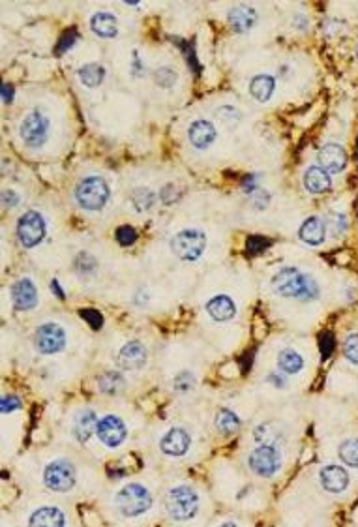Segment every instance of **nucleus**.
<instances>
[{"label": "nucleus", "mask_w": 358, "mask_h": 527, "mask_svg": "<svg viewBox=\"0 0 358 527\" xmlns=\"http://www.w3.org/2000/svg\"><path fill=\"white\" fill-rule=\"evenodd\" d=\"M131 203L136 206V211L139 212H147L150 211L156 203V195L147 190V188H137L136 192L131 194Z\"/></svg>", "instance_id": "obj_31"}, {"label": "nucleus", "mask_w": 358, "mask_h": 527, "mask_svg": "<svg viewBox=\"0 0 358 527\" xmlns=\"http://www.w3.org/2000/svg\"><path fill=\"white\" fill-rule=\"evenodd\" d=\"M29 524L36 527H62L66 526V516L57 507H43L30 514Z\"/></svg>", "instance_id": "obj_23"}, {"label": "nucleus", "mask_w": 358, "mask_h": 527, "mask_svg": "<svg viewBox=\"0 0 358 527\" xmlns=\"http://www.w3.org/2000/svg\"><path fill=\"white\" fill-rule=\"evenodd\" d=\"M176 71L175 70H171V68H158V70L154 71V81L158 83L159 87H165V88H171L173 85L176 83Z\"/></svg>", "instance_id": "obj_33"}, {"label": "nucleus", "mask_w": 358, "mask_h": 527, "mask_svg": "<svg viewBox=\"0 0 358 527\" xmlns=\"http://www.w3.org/2000/svg\"><path fill=\"white\" fill-rule=\"evenodd\" d=\"M319 481L329 493H341L349 486V473L341 465H324L319 473Z\"/></svg>", "instance_id": "obj_17"}, {"label": "nucleus", "mask_w": 358, "mask_h": 527, "mask_svg": "<svg viewBox=\"0 0 358 527\" xmlns=\"http://www.w3.org/2000/svg\"><path fill=\"white\" fill-rule=\"evenodd\" d=\"M115 505L126 518H137L152 507V496L143 484H128L115 496Z\"/></svg>", "instance_id": "obj_4"}, {"label": "nucleus", "mask_w": 358, "mask_h": 527, "mask_svg": "<svg viewBox=\"0 0 358 527\" xmlns=\"http://www.w3.org/2000/svg\"><path fill=\"white\" fill-rule=\"evenodd\" d=\"M81 317L90 325V327L94 328V330L101 328V325H103V316H101L98 310H94V308H83Z\"/></svg>", "instance_id": "obj_36"}, {"label": "nucleus", "mask_w": 358, "mask_h": 527, "mask_svg": "<svg viewBox=\"0 0 358 527\" xmlns=\"http://www.w3.org/2000/svg\"><path fill=\"white\" fill-rule=\"evenodd\" d=\"M216 137H217V132L210 120L199 118V120H194V122L189 124L188 139H189V143L194 145V148H197V150H206L208 147H212V145H214V141H216Z\"/></svg>", "instance_id": "obj_16"}, {"label": "nucleus", "mask_w": 358, "mask_h": 527, "mask_svg": "<svg viewBox=\"0 0 358 527\" xmlns=\"http://www.w3.org/2000/svg\"><path fill=\"white\" fill-rule=\"evenodd\" d=\"M319 346H321L323 358L330 357V355H332V351H334V334H332V332L321 334V342H319Z\"/></svg>", "instance_id": "obj_38"}, {"label": "nucleus", "mask_w": 358, "mask_h": 527, "mask_svg": "<svg viewBox=\"0 0 358 527\" xmlns=\"http://www.w3.org/2000/svg\"><path fill=\"white\" fill-rule=\"evenodd\" d=\"M115 234H117V242L120 246H131L137 241V231L131 225H120Z\"/></svg>", "instance_id": "obj_35"}, {"label": "nucleus", "mask_w": 358, "mask_h": 527, "mask_svg": "<svg viewBox=\"0 0 358 527\" xmlns=\"http://www.w3.org/2000/svg\"><path fill=\"white\" fill-rule=\"evenodd\" d=\"M90 29L100 38H115L118 34V21L113 13L98 12L90 19Z\"/></svg>", "instance_id": "obj_25"}, {"label": "nucleus", "mask_w": 358, "mask_h": 527, "mask_svg": "<svg viewBox=\"0 0 358 527\" xmlns=\"http://www.w3.org/2000/svg\"><path fill=\"white\" fill-rule=\"evenodd\" d=\"M98 428V416L92 409H83L73 416V424H71V434L79 443H87L92 434H96Z\"/></svg>", "instance_id": "obj_18"}, {"label": "nucleus", "mask_w": 358, "mask_h": 527, "mask_svg": "<svg viewBox=\"0 0 358 527\" xmlns=\"http://www.w3.org/2000/svg\"><path fill=\"white\" fill-rule=\"evenodd\" d=\"M319 164L330 175H338V173L345 169L347 165L345 148L338 145V143H327L319 150Z\"/></svg>", "instance_id": "obj_15"}, {"label": "nucleus", "mask_w": 358, "mask_h": 527, "mask_svg": "<svg viewBox=\"0 0 358 527\" xmlns=\"http://www.w3.org/2000/svg\"><path fill=\"white\" fill-rule=\"evenodd\" d=\"M131 73L137 77H141L145 73V66L139 59V53H134V57H131Z\"/></svg>", "instance_id": "obj_42"}, {"label": "nucleus", "mask_w": 358, "mask_h": 527, "mask_svg": "<svg viewBox=\"0 0 358 527\" xmlns=\"http://www.w3.org/2000/svg\"><path fill=\"white\" fill-rule=\"evenodd\" d=\"M195 383H197L195 375L192 374V372H188V370L180 372V374L175 377V381H173L176 393H189V391H194Z\"/></svg>", "instance_id": "obj_32"}, {"label": "nucleus", "mask_w": 358, "mask_h": 527, "mask_svg": "<svg viewBox=\"0 0 358 527\" xmlns=\"http://www.w3.org/2000/svg\"><path fill=\"white\" fill-rule=\"evenodd\" d=\"M77 76L81 79V83L88 88L100 87L101 81L106 79V68L98 62H90V64H85L79 68Z\"/></svg>", "instance_id": "obj_27"}, {"label": "nucleus", "mask_w": 358, "mask_h": 527, "mask_svg": "<svg viewBox=\"0 0 358 527\" xmlns=\"http://www.w3.org/2000/svg\"><path fill=\"white\" fill-rule=\"evenodd\" d=\"M51 287H53V291H55V293H57V297H60V299H64V293H62V289H60V286H59V283H57V280H53Z\"/></svg>", "instance_id": "obj_46"}, {"label": "nucleus", "mask_w": 358, "mask_h": 527, "mask_svg": "<svg viewBox=\"0 0 358 527\" xmlns=\"http://www.w3.org/2000/svg\"><path fill=\"white\" fill-rule=\"evenodd\" d=\"M217 117L222 118V120H233V122H238L242 118L241 111L235 109L233 106H223L217 109Z\"/></svg>", "instance_id": "obj_39"}, {"label": "nucleus", "mask_w": 358, "mask_h": 527, "mask_svg": "<svg viewBox=\"0 0 358 527\" xmlns=\"http://www.w3.org/2000/svg\"><path fill=\"white\" fill-rule=\"evenodd\" d=\"M278 368H280L282 374L296 375L304 370V358L299 351L287 347V349H282L280 355H278Z\"/></svg>", "instance_id": "obj_26"}, {"label": "nucleus", "mask_w": 358, "mask_h": 527, "mask_svg": "<svg viewBox=\"0 0 358 527\" xmlns=\"http://www.w3.org/2000/svg\"><path fill=\"white\" fill-rule=\"evenodd\" d=\"M266 381H272V383H274L278 388L285 387V379H280V375H278V374H271L268 377H266Z\"/></svg>", "instance_id": "obj_45"}, {"label": "nucleus", "mask_w": 358, "mask_h": 527, "mask_svg": "<svg viewBox=\"0 0 358 527\" xmlns=\"http://www.w3.org/2000/svg\"><path fill=\"white\" fill-rule=\"evenodd\" d=\"M167 514L176 521H188L195 518L199 510V496L194 488L175 486L165 493Z\"/></svg>", "instance_id": "obj_3"}, {"label": "nucleus", "mask_w": 358, "mask_h": 527, "mask_svg": "<svg viewBox=\"0 0 358 527\" xmlns=\"http://www.w3.org/2000/svg\"><path fill=\"white\" fill-rule=\"evenodd\" d=\"M272 291L283 299H296L302 302L317 300L321 287L310 274H306L296 267H283L272 278Z\"/></svg>", "instance_id": "obj_1"}, {"label": "nucleus", "mask_w": 358, "mask_h": 527, "mask_svg": "<svg viewBox=\"0 0 358 527\" xmlns=\"http://www.w3.org/2000/svg\"><path fill=\"white\" fill-rule=\"evenodd\" d=\"M2 203L6 206H15L19 203V195L13 194V190H6V192L2 194Z\"/></svg>", "instance_id": "obj_43"}, {"label": "nucleus", "mask_w": 358, "mask_h": 527, "mask_svg": "<svg viewBox=\"0 0 358 527\" xmlns=\"http://www.w3.org/2000/svg\"><path fill=\"white\" fill-rule=\"evenodd\" d=\"M282 451L276 445H271V443H261L248 456V468H250V471L253 475H257V477H263V479L274 477L282 469Z\"/></svg>", "instance_id": "obj_5"}, {"label": "nucleus", "mask_w": 358, "mask_h": 527, "mask_svg": "<svg viewBox=\"0 0 358 527\" xmlns=\"http://www.w3.org/2000/svg\"><path fill=\"white\" fill-rule=\"evenodd\" d=\"M227 21H229V24L233 27L235 32L244 34L248 30H252L255 27V23H257V12L252 6L231 8L229 13H227Z\"/></svg>", "instance_id": "obj_22"}, {"label": "nucleus", "mask_w": 358, "mask_h": 527, "mask_svg": "<svg viewBox=\"0 0 358 527\" xmlns=\"http://www.w3.org/2000/svg\"><path fill=\"white\" fill-rule=\"evenodd\" d=\"M338 456L347 468L358 469V440H345L338 449Z\"/></svg>", "instance_id": "obj_30"}, {"label": "nucleus", "mask_w": 358, "mask_h": 527, "mask_svg": "<svg viewBox=\"0 0 358 527\" xmlns=\"http://www.w3.org/2000/svg\"><path fill=\"white\" fill-rule=\"evenodd\" d=\"M206 311H208V316L217 323H225L231 321L233 317L236 316V306L233 302L231 297L227 295H216V297H212L208 302H206Z\"/></svg>", "instance_id": "obj_21"}, {"label": "nucleus", "mask_w": 358, "mask_h": 527, "mask_svg": "<svg viewBox=\"0 0 358 527\" xmlns=\"http://www.w3.org/2000/svg\"><path fill=\"white\" fill-rule=\"evenodd\" d=\"M147 347L143 346L141 342L131 340L120 347V351L117 355V364L118 368L124 370V372H136V370H141L147 364Z\"/></svg>", "instance_id": "obj_12"}, {"label": "nucleus", "mask_w": 358, "mask_h": 527, "mask_svg": "<svg viewBox=\"0 0 358 527\" xmlns=\"http://www.w3.org/2000/svg\"><path fill=\"white\" fill-rule=\"evenodd\" d=\"M12 302L15 310L29 311L38 306V289L30 278H19L12 286Z\"/></svg>", "instance_id": "obj_13"}, {"label": "nucleus", "mask_w": 358, "mask_h": 527, "mask_svg": "<svg viewBox=\"0 0 358 527\" xmlns=\"http://www.w3.org/2000/svg\"><path fill=\"white\" fill-rule=\"evenodd\" d=\"M0 409H2V413H12V411L21 409V402H19L17 396H4L0 400Z\"/></svg>", "instance_id": "obj_40"}, {"label": "nucleus", "mask_w": 358, "mask_h": 527, "mask_svg": "<svg viewBox=\"0 0 358 527\" xmlns=\"http://www.w3.org/2000/svg\"><path fill=\"white\" fill-rule=\"evenodd\" d=\"M34 347L40 355H57L66 347V330L59 323H43L36 330Z\"/></svg>", "instance_id": "obj_9"}, {"label": "nucleus", "mask_w": 358, "mask_h": 527, "mask_svg": "<svg viewBox=\"0 0 358 527\" xmlns=\"http://www.w3.org/2000/svg\"><path fill=\"white\" fill-rule=\"evenodd\" d=\"M77 482L76 465L70 460H53L43 469V484L57 493H66L73 490Z\"/></svg>", "instance_id": "obj_7"}, {"label": "nucleus", "mask_w": 358, "mask_h": 527, "mask_svg": "<svg viewBox=\"0 0 358 527\" xmlns=\"http://www.w3.org/2000/svg\"><path fill=\"white\" fill-rule=\"evenodd\" d=\"M2 98H4V101H6V104H10V101L13 100V90H12V87L8 85V83H4V85H2Z\"/></svg>", "instance_id": "obj_44"}, {"label": "nucleus", "mask_w": 358, "mask_h": 527, "mask_svg": "<svg viewBox=\"0 0 358 527\" xmlns=\"http://www.w3.org/2000/svg\"><path fill=\"white\" fill-rule=\"evenodd\" d=\"M189 445H192V437L184 428H171L169 432L159 440L162 452L173 458L184 456L189 451Z\"/></svg>", "instance_id": "obj_14"}, {"label": "nucleus", "mask_w": 358, "mask_h": 527, "mask_svg": "<svg viewBox=\"0 0 358 527\" xmlns=\"http://www.w3.org/2000/svg\"><path fill=\"white\" fill-rule=\"evenodd\" d=\"M111 197V190L106 178L101 176H87L76 188V199L81 209L90 212L101 211Z\"/></svg>", "instance_id": "obj_2"}, {"label": "nucleus", "mask_w": 358, "mask_h": 527, "mask_svg": "<svg viewBox=\"0 0 358 527\" xmlns=\"http://www.w3.org/2000/svg\"><path fill=\"white\" fill-rule=\"evenodd\" d=\"M268 244H271V242L266 241V239H263V237H257V234H255V237H250V239H248V250H250V252H252V253L261 252V250H263V248L268 246Z\"/></svg>", "instance_id": "obj_41"}, {"label": "nucleus", "mask_w": 358, "mask_h": 527, "mask_svg": "<svg viewBox=\"0 0 358 527\" xmlns=\"http://www.w3.org/2000/svg\"><path fill=\"white\" fill-rule=\"evenodd\" d=\"M96 435L98 440L109 449H117L124 443L126 435H128V428L124 424V421L117 415H106L103 419L98 421V428H96Z\"/></svg>", "instance_id": "obj_11"}, {"label": "nucleus", "mask_w": 358, "mask_h": 527, "mask_svg": "<svg viewBox=\"0 0 358 527\" xmlns=\"http://www.w3.org/2000/svg\"><path fill=\"white\" fill-rule=\"evenodd\" d=\"M45 237V220L38 211H27L17 222V239L24 248L38 246Z\"/></svg>", "instance_id": "obj_10"}, {"label": "nucleus", "mask_w": 358, "mask_h": 527, "mask_svg": "<svg viewBox=\"0 0 358 527\" xmlns=\"http://www.w3.org/2000/svg\"><path fill=\"white\" fill-rule=\"evenodd\" d=\"M49 118L40 111H30L21 122V139L27 147L30 148H40L48 143L49 137Z\"/></svg>", "instance_id": "obj_8"}, {"label": "nucleus", "mask_w": 358, "mask_h": 527, "mask_svg": "<svg viewBox=\"0 0 358 527\" xmlns=\"http://www.w3.org/2000/svg\"><path fill=\"white\" fill-rule=\"evenodd\" d=\"M300 241L310 244V246H319L323 244L324 239H327V225L321 218L310 216L308 220H304V223L300 225L299 229Z\"/></svg>", "instance_id": "obj_20"}, {"label": "nucleus", "mask_w": 358, "mask_h": 527, "mask_svg": "<svg viewBox=\"0 0 358 527\" xmlns=\"http://www.w3.org/2000/svg\"><path fill=\"white\" fill-rule=\"evenodd\" d=\"M171 250L182 261H197L206 250V234L201 229H182L171 239Z\"/></svg>", "instance_id": "obj_6"}, {"label": "nucleus", "mask_w": 358, "mask_h": 527, "mask_svg": "<svg viewBox=\"0 0 358 527\" xmlns=\"http://www.w3.org/2000/svg\"><path fill=\"white\" fill-rule=\"evenodd\" d=\"M124 385H126V381H124L122 374L117 372V370H113V372H106L103 375H100V379H98V387L103 394H115L122 393Z\"/></svg>", "instance_id": "obj_28"}, {"label": "nucleus", "mask_w": 358, "mask_h": 527, "mask_svg": "<svg viewBox=\"0 0 358 527\" xmlns=\"http://www.w3.org/2000/svg\"><path fill=\"white\" fill-rule=\"evenodd\" d=\"M343 355L349 363L358 364V334L347 336V340L343 342Z\"/></svg>", "instance_id": "obj_34"}, {"label": "nucleus", "mask_w": 358, "mask_h": 527, "mask_svg": "<svg viewBox=\"0 0 358 527\" xmlns=\"http://www.w3.org/2000/svg\"><path fill=\"white\" fill-rule=\"evenodd\" d=\"M274 90H276V79L272 76H266V73H259L250 81V94L259 104L271 100Z\"/></svg>", "instance_id": "obj_24"}, {"label": "nucleus", "mask_w": 358, "mask_h": 527, "mask_svg": "<svg viewBox=\"0 0 358 527\" xmlns=\"http://www.w3.org/2000/svg\"><path fill=\"white\" fill-rule=\"evenodd\" d=\"M76 41H77V30H66L64 34H62V38L59 40V43H57V49H55V51H57V55L66 53L71 45H76Z\"/></svg>", "instance_id": "obj_37"}, {"label": "nucleus", "mask_w": 358, "mask_h": 527, "mask_svg": "<svg viewBox=\"0 0 358 527\" xmlns=\"http://www.w3.org/2000/svg\"><path fill=\"white\" fill-rule=\"evenodd\" d=\"M241 424V419H238V415H236L235 411L225 409V407L220 409V413H217L216 416V428L223 435H231L235 434V432H238Z\"/></svg>", "instance_id": "obj_29"}, {"label": "nucleus", "mask_w": 358, "mask_h": 527, "mask_svg": "<svg viewBox=\"0 0 358 527\" xmlns=\"http://www.w3.org/2000/svg\"><path fill=\"white\" fill-rule=\"evenodd\" d=\"M304 188L313 195L327 194L332 188L330 173H327L321 165H311L304 173Z\"/></svg>", "instance_id": "obj_19"}]
</instances>
